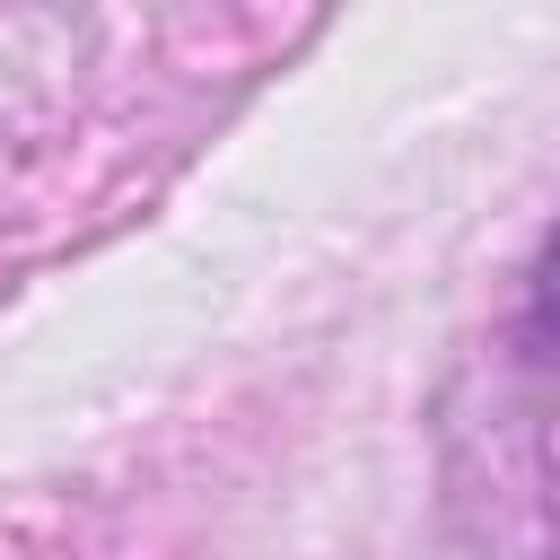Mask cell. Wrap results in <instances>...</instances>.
<instances>
[{
  "label": "cell",
  "instance_id": "6da1fadb",
  "mask_svg": "<svg viewBox=\"0 0 560 560\" xmlns=\"http://www.w3.org/2000/svg\"><path fill=\"white\" fill-rule=\"evenodd\" d=\"M534 315H542V332L560 341V236L542 245V271H534Z\"/></svg>",
  "mask_w": 560,
  "mask_h": 560
}]
</instances>
